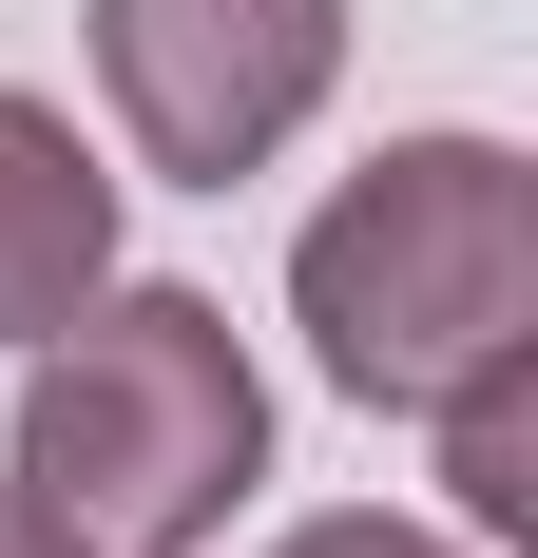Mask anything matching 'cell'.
Returning a JSON list of instances; mask_svg holds the SVG:
<instances>
[{
  "instance_id": "6",
  "label": "cell",
  "mask_w": 538,
  "mask_h": 558,
  "mask_svg": "<svg viewBox=\"0 0 538 558\" xmlns=\"http://www.w3.org/2000/svg\"><path fill=\"white\" fill-rule=\"evenodd\" d=\"M269 558H481V539H442V520H384V501H346V520H289Z\"/></svg>"
},
{
  "instance_id": "4",
  "label": "cell",
  "mask_w": 538,
  "mask_h": 558,
  "mask_svg": "<svg viewBox=\"0 0 538 558\" xmlns=\"http://www.w3.org/2000/svg\"><path fill=\"white\" fill-rule=\"evenodd\" d=\"M77 289H115V173L58 97H0V347H39Z\"/></svg>"
},
{
  "instance_id": "1",
  "label": "cell",
  "mask_w": 538,
  "mask_h": 558,
  "mask_svg": "<svg viewBox=\"0 0 538 558\" xmlns=\"http://www.w3.org/2000/svg\"><path fill=\"white\" fill-rule=\"evenodd\" d=\"M20 520L77 558H193L269 482V386L212 289H77L20 347V444H0Z\"/></svg>"
},
{
  "instance_id": "2",
  "label": "cell",
  "mask_w": 538,
  "mask_h": 558,
  "mask_svg": "<svg viewBox=\"0 0 538 558\" xmlns=\"http://www.w3.org/2000/svg\"><path fill=\"white\" fill-rule=\"evenodd\" d=\"M289 328L366 424H424L462 366L538 347V155L500 135H384L289 251Z\"/></svg>"
},
{
  "instance_id": "7",
  "label": "cell",
  "mask_w": 538,
  "mask_h": 558,
  "mask_svg": "<svg viewBox=\"0 0 538 558\" xmlns=\"http://www.w3.org/2000/svg\"><path fill=\"white\" fill-rule=\"evenodd\" d=\"M0 558H77V539H39V520H20V501H0Z\"/></svg>"
},
{
  "instance_id": "3",
  "label": "cell",
  "mask_w": 538,
  "mask_h": 558,
  "mask_svg": "<svg viewBox=\"0 0 538 558\" xmlns=\"http://www.w3.org/2000/svg\"><path fill=\"white\" fill-rule=\"evenodd\" d=\"M327 77H346V0H97V97L173 193L269 173L327 116Z\"/></svg>"
},
{
  "instance_id": "5",
  "label": "cell",
  "mask_w": 538,
  "mask_h": 558,
  "mask_svg": "<svg viewBox=\"0 0 538 558\" xmlns=\"http://www.w3.org/2000/svg\"><path fill=\"white\" fill-rule=\"evenodd\" d=\"M424 444H442V501H462V539H538V347L462 366V386L424 404Z\"/></svg>"
}]
</instances>
